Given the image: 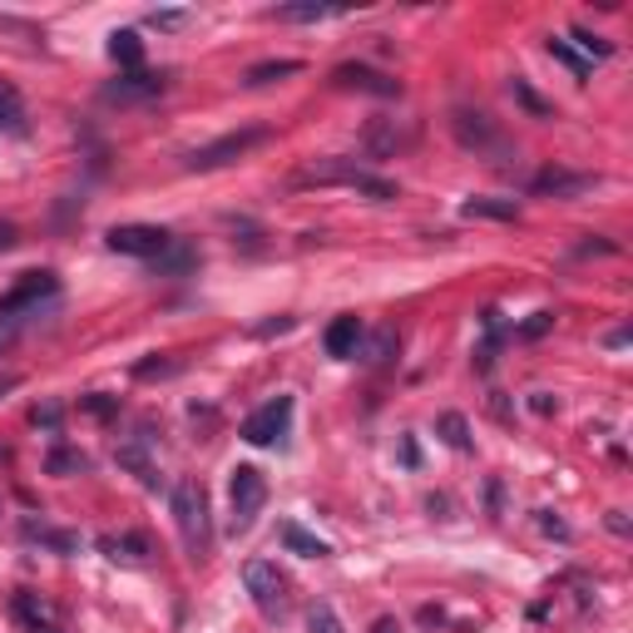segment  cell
<instances>
[{
	"label": "cell",
	"instance_id": "obj_19",
	"mask_svg": "<svg viewBox=\"0 0 633 633\" xmlns=\"http://www.w3.org/2000/svg\"><path fill=\"white\" fill-rule=\"evenodd\" d=\"M288 75H302V60H263V65H253L243 75V85H272V80H288Z\"/></svg>",
	"mask_w": 633,
	"mask_h": 633
},
{
	"label": "cell",
	"instance_id": "obj_25",
	"mask_svg": "<svg viewBox=\"0 0 633 633\" xmlns=\"http://www.w3.org/2000/svg\"><path fill=\"white\" fill-rule=\"evenodd\" d=\"M45 471L50 475H70V471H89V455L85 451H54L50 461H45Z\"/></svg>",
	"mask_w": 633,
	"mask_h": 633
},
{
	"label": "cell",
	"instance_id": "obj_35",
	"mask_svg": "<svg viewBox=\"0 0 633 633\" xmlns=\"http://www.w3.org/2000/svg\"><path fill=\"white\" fill-rule=\"evenodd\" d=\"M80 406H85L89 416H114L119 401H109V397H80Z\"/></svg>",
	"mask_w": 633,
	"mask_h": 633
},
{
	"label": "cell",
	"instance_id": "obj_29",
	"mask_svg": "<svg viewBox=\"0 0 633 633\" xmlns=\"http://www.w3.org/2000/svg\"><path fill=\"white\" fill-rule=\"evenodd\" d=\"M574 40H580V50H584V54H594V60H609V54H613V45H609V40H599V35H589L584 25H574Z\"/></svg>",
	"mask_w": 633,
	"mask_h": 633
},
{
	"label": "cell",
	"instance_id": "obj_11",
	"mask_svg": "<svg viewBox=\"0 0 633 633\" xmlns=\"http://www.w3.org/2000/svg\"><path fill=\"white\" fill-rule=\"evenodd\" d=\"M332 85L362 89V95H376V99H401V80L381 75V70H372V65H356V60H346V65L332 70Z\"/></svg>",
	"mask_w": 633,
	"mask_h": 633
},
{
	"label": "cell",
	"instance_id": "obj_3",
	"mask_svg": "<svg viewBox=\"0 0 633 633\" xmlns=\"http://www.w3.org/2000/svg\"><path fill=\"white\" fill-rule=\"evenodd\" d=\"M243 584H247V594H253V604H258L263 619H272V623L288 619L292 594H288V574H282L278 564H268V559H247Z\"/></svg>",
	"mask_w": 633,
	"mask_h": 633
},
{
	"label": "cell",
	"instance_id": "obj_31",
	"mask_svg": "<svg viewBox=\"0 0 633 633\" xmlns=\"http://www.w3.org/2000/svg\"><path fill=\"white\" fill-rule=\"evenodd\" d=\"M391 346H397V332H391V327H381V332L372 337V352H366V362H387Z\"/></svg>",
	"mask_w": 633,
	"mask_h": 633
},
{
	"label": "cell",
	"instance_id": "obj_9",
	"mask_svg": "<svg viewBox=\"0 0 633 633\" xmlns=\"http://www.w3.org/2000/svg\"><path fill=\"white\" fill-rule=\"evenodd\" d=\"M163 89H169V75H149V70H130V75L109 80V85L99 89V99H105V105H149V99H159Z\"/></svg>",
	"mask_w": 633,
	"mask_h": 633
},
{
	"label": "cell",
	"instance_id": "obj_16",
	"mask_svg": "<svg viewBox=\"0 0 633 633\" xmlns=\"http://www.w3.org/2000/svg\"><path fill=\"white\" fill-rule=\"evenodd\" d=\"M109 60H114V65H124V75H130V70H139L144 65L139 31H114V35H109Z\"/></svg>",
	"mask_w": 633,
	"mask_h": 633
},
{
	"label": "cell",
	"instance_id": "obj_34",
	"mask_svg": "<svg viewBox=\"0 0 633 633\" xmlns=\"http://www.w3.org/2000/svg\"><path fill=\"white\" fill-rule=\"evenodd\" d=\"M549 327H555V312H535L525 327H520V337H545Z\"/></svg>",
	"mask_w": 633,
	"mask_h": 633
},
{
	"label": "cell",
	"instance_id": "obj_18",
	"mask_svg": "<svg viewBox=\"0 0 633 633\" xmlns=\"http://www.w3.org/2000/svg\"><path fill=\"white\" fill-rule=\"evenodd\" d=\"M282 545H288L292 555H302V559H327V555H332V545H327V539L307 535L302 525H282Z\"/></svg>",
	"mask_w": 633,
	"mask_h": 633
},
{
	"label": "cell",
	"instance_id": "obj_32",
	"mask_svg": "<svg viewBox=\"0 0 633 633\" xmlns=\"http://www.w3.org/2000/svg\"><path fill=\"white\" fill-rule=\"evenodd\" d=\"M149 25L154 31H183V25H188V11H154Z\"/></svg>",
	"mask_w": 633,
	"mask_h": 633
},
{
	"label": "cell",
	"instance_id": "obj_22",
	"mask_svg": "<svg viewBox=\"0 0 633 633\" xmlns=\"http://www.w3.org/2000/svg\"><path fill=\"white\" fill-rule=\"evenodd\" d=\"M436 426H440V440H446L451 451H471V426H465V416H455V411H446V416H440Z\"/></svg>",
	"mask_w": 633,
	"mask_h": 633
},
{
	"label": "cell",
	"instance_id": "obj_14",
	"mask_svg": "<svg viewBox=\"0 0 633 633\" xmlns=\"http://www.w3.org/2000/svg\"><path fill=\"white\" fill-rule=\"evenodd\" d=\"M362 337H366V327H362V317H352V312H346V317H337L332 327H327V356H337V362H352L356 352H362Z\"/></svg>",
	"mask_w": 633,
	"mask_h": 633
},
{
	"label": "cell",
	"instance_id": "obj_21",
	"mask_svg": "<svg viewBox=\"0 0 633 633\" xmlns=\"http://www.w3.org/2000/svg\"><path fill=\"white\" fill-rule=\"evenodd\" d=\"M0 130H5V134L31 130V124H25V105H21V95H15L11 85H0Z\"/></svg>",
	"mask_w": 633,
	"mask_h": 633
},
{
	"label": "cell",
	"instance_id": "obj_15",
	"mask_svg": "<svg viewBox=\"0 0 633 633\" xmlns=\"http://www.w3.org/2000/svg\"><path fill=\"white\" fill-rule=\"evenodd\" d=\"M99 549H105L114 564H124V569H144V564H149V555H154V545L144 535H105V539H99Z\"/></svg>",
	"mask_w": 633,
	"mask_h": 633
},
{
	"label": "cell",
	"instance_id": "obj_28",
	"mask_svg": "<svg viewBox=\"0 0 633 633\" xmlns=\"http://www.w3.org/2000/svg\"><path fill=\"white\" fill-rule=\"evenodd\" d=\"M510 95H515L520 105H525V109H529V114H535V119H549V105H545V99L535 95V89L525 85V80H510Z\"/></svg>",
	"mask_w": 633,
	"mask_h": 633
},
{
	"label": "cell",
	"instance_id": "obj_13",
	"mask_svg": "<svg viewBox=\"0 0 633 633\" xmlns=\"http://www.w3.org/2000/svg\"><path fill=\"white\" fill-rule=\"evenodd\" d=\"M535 194H555V198H580L589 194V188H599V173H569V169H545L535 173V183H529Z\"/></svg>",
	"mask_w": 633,
	"mask_h": 633
},
{
	"label": "cell",
	"instance_id": "obj_40",
	"mask_svg": "<svg viewBox=\"0 0 633 633\" xmlns=\"http://www.w3.org/2000/svg\"><path fill=\"white\" fill-rule=\"evenodd\" d=\"M15 243V233H11V228H0V247H11Z\"/></svg>",
	"mask_w": 633,
	"mask_h": 633
},
{
	"label": "cell",
	"instance_id": "obj_2",
	"mask_svg": "<svg viewBox=\"0 0 633 633\" xmlns=\"http://www.w3.org/2000/svg\"><path fill=\"white\" fill-rule=\"evenodd\" d=\"M332 183H342V188H356V194L376 198V204L397 198V183H387V179H376V173H366L356 159H317V163H307V169H297L292 188H332Z\"/></svg>",
	"mask_w": 633,
	"mask_h": 633
},
{
	"label": "cell",
	"instance_id": "obj_30",
	"mask_svg": "<svg viewBox=\"0 0 633 633\" xmlns=\"http://www.w3.org/2000/svg\"><path fill=\"white\" fill-rule=\"evenodd\" d=\"M307 623H312V633H342V619L332 613V604H317Z\"/></svg>",
	"mask_w": 633,
	"mask_h": 633
},
{
	"label": "cell",
	"instance_id": "obj_24",
	"mask_svg": "<svg viewBox=\"0 0 633 633\" xmlns=\"http://www.w3.org/2000/svg\"><path fill=\"white\" fill-rule=\"evenodd\" d=\"M327 15H337L332 5H317V0H302V5H278V11H272V21H327Z\"/></svg>",
	"mask_w": 633,
	"mask_h": 633
},
{
	"label": "cell",
	"instance_id": "obj_37",
	"mask_svg": "<svg viewBox=\"0 0 633 633\" xmlns=\"http://www.w3.org/2000/svg\"><path fill=\"white\" fill-rule=\"evenodd\" d=\"M288 327H292V317H278V322H263V327H258V337H272V332H288Z\"/></svg>",
	"mask_w": 633,
	"mask_h": 633
},
{
	"label": "cell",
	"instance_id": "obj_27",
	"mask_svg": "<svg viewBox=\"0 0 633 633\" xmlns=\"http://www.w3.org/2000/svg\"><path fill=\"white\" fill-rule=\"evenodd\" d=\"M549 54H555L559 65H569V70H574V80H589V60H584V54H574L564 40H549Z\"/></svg>",
	"mask_w": 633,
	"mask_h": 633
},
{
	"label": "cell",
	"instance_id": "obj_26",
	"mask_svg": "<svg viewBox=\"0 0 633 633\" xmlns=\"http://www.w3.org/2000/svg\"><path fill=\"white\" fill-rule=\"evenodd\" d=\"M194 263H198L194 247H179V243H173L163 258H154V268H159V272H183V268H194Z\"/></svg>",
	"mask_w": 633,
	"mask_h": 633
},
{
	"label": "cell",
	"instance_id": "obj_1",
	"mask_svg": "<svg viewBox=\"0 0 633 633\" xmlns=\"http://www.w3.org/2000/svg\"><path fill=\"white\" fill-rule=\"evenodd\" d=\"M173 525H179V539L188 549V559H208L214 549V515H208V490L204 480H179L169 495Z\"/></svg>",
	"mask_w": 633,
	"mask_h": 633
},
{
	"label": "cell",
	"instance_id": "obj_36",
	"mask_svg": "<svg viewBox=\"0 0 633 633\" xmlns=\"http://www.w3.org/2000/svg\"><path fill=\"white\" fill-rule=\"evenodd\" d=\"M31 421H35V426H50L54 430V426H60V406H35Z\"/></svg>",
	"mask_w": 633,
	"mask_h": 633
},
{
	"label": "cell",
	"instance_id": "obj_33",
	"mask_svg": "<svg viewBox=\"0 0 633 633\" xmlns=\"http://www.w3.org/2000/svg\"><path fill=\"white\" fill-rule=\"evenodd\" d=\"M179 372V362H139L134 366V376H139V381H154V376H173Z\"/></svg>",
	"mask_w": 633,
	"mask_h": 633
},
{
	"label": "cell",
	"instance_id": "obj_10",
	"mask_svg": "<svg viewBox=\"0 0 633 633\" xmlns=\"http://www.w3.org/2000/svg\"><path fill=\"white\" fill-rule=\"evenodd\" d=\"M288 426H292V397H272L268 406H258L243 421V440H253V446H272V440L288 436Z\"/></svg>",
	"mask_w": 633,
	"mask_h": 633
},
{
	"label": "cell",
	"instance_id": "obj_5",
	"mask_svg": "<svg viewBox=\"0 0 633 633\" xmlns=\"http://www.w3.org/2000/svg\"><path fill=\"white\" fill-rule=\"evenodd\" d=\"M105 243L114 247V253H124V258H163L173 247V233L169 228H154V223H119L105 233Z\"/></svg>",
	"mask_w": 633,
	"mask_h": 633
},
{
	"label": "cell",
	"instance_id": "obj_20",
	"mask_svg": "<svg viewBox=\"0 0 633 633\" xmlns=\"http://www.w3.org/2000/svg\"><path fill=\"white\" fill-rule=\"evenodd\" d=\"M406 144V134L397 130V119H376L372 130H366V149L372 154H397Z\"/></svg>",
	"mask_w": 633,
	"mask_h": 633
},
{
	"label": "cell",
	"instance_id": "obj_7",
	"mask_svg": "<svg viewBox=\"0 0 633 633\" xmlns=\"http://www.w3.org/2000/svg\"><path fill=\"white\" fill-rule=\"evenodd\" d=\"M268 139L263 130H238V134H223V139H214V144H204V149H194L188 154V169L194 173H208V169H223V163H238L247 149H258V144Z\"/></svg>",
	"mask_w": 633,
	"mask_h": 633
},
{
	"label": "cell",
	"instance_id": "obj_39",
	"mask_svg": "<svg viewBox=\"0 0 633 633\" xmlns=\"http://www.w3.org/2000/svg\"><path fill=\"white\" fill-rule=\"evenodd\" d=\"M5 391H15V376H0V397H5Z\"/></svg>",
	"mask_w": 633,
	"mask_h": 633
},
{
	"label": "cell",
	"instance_id": "obj_4",
	"mask_svg": "<svg viewBox=\"0 0 633 633\" xmlns=\"http://www.w3.org/2000/svg\"><path fill=\"white\" fill-rule=\"evenodd\" d=\"M451 130H455V139H461V149H471L475 159L504 163L510 154H515V149H510V139L500 134V124H495L490 114H480V109H455Z\"/></svg>",
	"mask_w": 633,
	"mask_h": 633
},
{
	"label": "cell",
	"instance_id": "obj_38",
	"mask_svg": "<svg viewBox=\"0 0 633 633\" xmlns=\"http://www.w3.org/2000/svg\"><path fill=\"white\" fill-rule=\"evenodd\" d=\"M376 633H401V629H397L391 619H381V623H376Z\"/></svg>",
	"mask_w": 633,
	"mask_h": 633
},
{
	"label": "cell",
	"instance_id": "obj_8",
	"mask_svg": "<svg viewBox=\"0 0 633 633\" xmlns=\"http://www.w3.org/2000/svg\"><path fill=\"white\" fill-rule=\"evenodd\" d=\"M54 292H60V278H54V272H25V278L0 297V322H15L21 312H35L45 297H54Z\"/></svg>",
	"mask_w": 633,
	"mask_h": 633
},
{
	"label": "cell",
	"instance_id": "obj_12",
	"mask_svg": "<svg viewBox=\"0 0 633 633\" xmlns=\"http://www.w3.org/2000/svg\"><path fill=\"white\" fill-rule=\"evenodd\" d=\"M11 613H15V623H21L25 633H65V623H60V609H54L45 594H15L11 599Z\"/></svg>",
	"mask_w": 633,
	"mask_h": 633
},
{
	"label": "cell",
	"instance_id": "obj_17",
	"mask_svg": "<svg viewBox=\"0 0 633 633\" xmlns=\"http://www.w3.org/2000/svg\"><path fill=\"white\" fill-rule=\"evenodd\" d=\"M461 214L465 218H495V223H515L520 204H515V198H465Z\"/></svg>",
	"mask_w": 633,
	"mask_h": 633
},
{
	"label": "cell",
	"instance_id": "obj_23",
	"mask_svg": "<svg viewBox=\"0 0 633 633\" xmlns=\"http://www.w3.org/2000/svg\"><path fill=\"white\" fill-rule=\"evenodd\" d=\"M119 465H130L144 485H154V465H149V455H144V440H124V446H119Z\"/></svg>",
	"mask_w": 633,
	"mask_h": 633
},
{
	"label": "cell",
	"instance_id": "obj_6",
	"mask_svg": "<svg viewBox=\"0 0 633 633\" xmlns=\"http://www.w3.org/2000/svg\"><path fill=\"white\" fill-rule=\"evenodd\" d=\"M228 504H233V529L253 525V520H258V510L268 504V480H263V471L238 465L233 480H228Z\"/></svg>",
	"mask_w": 633,
	"mask_h": 633
}]
</instances>
